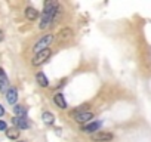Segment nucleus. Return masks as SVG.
I'll return each instance as SVG.
<instances>
[{
	"mask_svg": "<svg viewBox=\"0 0 151 142\" xmlns=\"http://www.w3.org/2000/svg\"><path fill=\"white\" fill-rule=\"evenodd\" d=\"M58 3L56 2H46L45 3V8H43V12H42V19H40V30H45L47 28V25H52V19H53V15L58 9Z\"/></svg>",
	"mask_w": 151,
	"mask_h": 142,
	"instance_id": "nucleus-1",
	"label": "nucleus"
},
{
	"mask_svg": "<svg viewBox=\"0 0 151 142\" xmlns=\"http://www.w3.org/2000/svg\"><path fill=\"white\" fill-rule=\"evenodd\" d=\"M53 39H55L53 34H43V36L36 42V44H34V47H33V52H34V53H39V52H42V50L49 49V46L52 44Z\"/></svg>",
	"mask_w": 151,
	"mask_h": 142,
	"instance_id": "nucleus-2",
	"label": "nucleus"
},
{
	"mask_svg": "<svg viewBox=\"0 0 151 142\" xmlns=\"http://www.w3.org/2000/svg\"><path fill=\"white\" fill-rule=\"evenodd\" d=\"M50 55H52V50H50V49L42 50V52H39V53L34 55V58L31 59V64H33L34 67H40V65H43V64L50 58Z\"/></svg>",
	"mask_w": 151,
	"mask_h": 142,
	"instance_id": "nucleus-3",
	"label": "nucleus"
},
{
	"mask_svg": "<svg viewBox=\"0 0 151 142\" xmlns=\"http://www.w3.org/2000/svg\"><path fill=\"white\" fill-rule=\"evenodd\" d=\"M95 115H93V113H91V111H86V113H80V114H76L74 115V120L77 121V123H80V124H88L92 118H93Z\"/></svg>",
	"mask_w": 151,
	"mask_h": 142,
	"instance_id": "nucleus-4",
	"label": "nucleus"
},
{
	"mask_svg": "<svg viewBox=\"0 0 151 142\" xmlns=\"http://www.w3.org/2000/svg\"><path fill=\"white\" fill-rule=\"evenodd\" d=\"M71 37H73V30L68 28V27H65V28H62V30L58 33L56 42H58V43H65V42H68Z\"/></svg>",
	"mask_w": 151,
	"mask_h": 142,
	"instance_id": "nucleus-5",
	"label": "nucleus"
},
{
	"mask_svg": "<svg viewBox=\"0 0 151 142\" xmlns=\"http://www.w3.org/2000/svg\"><path fill=\"white\" fill-rule=\"evenodd\" d=\"M113 138H114V135L110 132H95L92 135V139L96 142H107V141H111Z\"/></svg>",
	"mask_w": 151,
	"mask_h": 142,
	"instance_id": "nucleus-6",
	"label": "nucleus"
},
{
	"mask_svg": "<svg viewBox=\"0 0 151 142\" xmlns=\"http://www.w3.org/2000/svg\"><path fill=\"white\" fill-rule=\"evenodd\" d=\"M5 96H6V101H8L9 105H17V101H18V90H17L15 87H11V89L5 93Z\"/></svg>",
	"mask_w": 151,
	"mask_h": 142,
	"instance_id": "nucleus-7",
	"label": "nucleus"
},
{
	"mask_svg": "<svg viewBox=\"0 0 151 142\" xmlns=\"http://www.w3.org/2000/svg\"><path fill=\"white\" fill-rule=\"evenodd\" d=\"M99 127H101V121H91V123L82 126V132L83 133H95V130H98Z\"/></svg>",
	"mask_w": 151,
	"mask_h": 142,
	"instance_id": "nucleus-8",
	"label": "nucleus"
},
{
	"mask_svg": "<svg viewBox=\"0 0 151 142\" xmlns=\"http://www.w3.org/2000/svg\"><path fill=\"white\" fill-rule=\"evenodd\" d=\"M14 123H15V126H17V129L19 130H25V129H28L30 127V121L27 120V117H15L14 118Z\"/></svg>",
	"mask_w": 151,
	"mask_h": 142,
	"instance_id": "nucleus-9",
	"label": "nucleus"
},
{
	"mask_svg": "<svg viewBox=\"0 0 151 142\" xmlns=\"http://www.w3.org/2000/svg\"><path fill=\"white\" fill-rule=\"evenodd\" d=\"M53 102H55V105H56L58 108H61V110H65V108H67V101H65V98H64L62 93H55V95H53Z\"/></svg>",
	"mask_w": 151,
	"mask_h": 142,
	"instance_id": "nucleus-10",
	"label": "nucleus"
},
{
	"mask_svg": "<svg viewBox=\"0 0 151 142\" xmlns=\"http://www.w3.org/2000/svg\"><path fill=\"white\" fill-rule=\"evenodd\" d=\"M39 11L37 9H34V8H31V6H28L27 9H25V18L28 19V21H36L37 18H39Z\"/></svg>",
	"mask_w": 151,
	"mask_h": 142,
	"instance_id": "nucleus-11",
	"label": "nucleus"
},
{
	"mask_svg": "<svg viewBox=\"0 0 151 142\" xmlns=\"http://www.w3.org/2000/svg\"><path fill=\"white\" fill-rule=\"evenodd\" d=\"M36 80H37V83H39L40 87H47L49 86V80L45 76V73H42V71H39V73L36 74Z\"/></svg>",
	"mask_w": 151,
	"mask_h": 142,
	"instance_id": "nucleus-12",
	"label": "nucleus"
},
{
	"mask_svg": "<svg viewBox=\"0 0 151 142\" xmlns=\"http://www.w3.org/2000/svg\"><path fill=\"white\" fill-rule=\"evenodd\" d=\"M14 114H15V117H25V114H27V107L19 105V104L14 105Z\"/></svg>",
	"mask_w": 151,
	"mask_h": 142,
	"instance_id": "nucleus-13",
	"label": "nucleus"
},
{
	"mask_svg": "<svg viewBox=\"0 0 151 142\" xmlns=\"http://www.w3.org/2000/svg\"><path fill=\"white\" fill-rule=\"evenodd\" d=\"M9 89H11V85H9V79H8L6 76L0 77V92L6 93V92H8Z\"/></svg>",
	"mask_w": 151,
	"mask_h": 142,
	"instance_id": "nucleus-14",
	"label": "nucleus"
},
{
	"mask_svg": "<svg viewBox=\"0 0 151 142\" xmlns=\"http://www.w3.org/2000/svg\"><path fill=\"white\" fill-rule=\"evenodd\" d=\"M42 118H43V121L46 124H53V121H55V115L52 113H49V111H45L43 115H42Z\"/></svg>",
	"mask_w": 151,
	"mask_h": 142,
	"instance_id": "nucleus-15",
	"label": "nucleus"
},
{
	"mask_svg": "<svg viewBox=\"0 0 151 142\" xmlns=\"http://www.w3.org/2000/svg\"><path fill=\"white\" fill-rule=\"evenodd\" d=\"M6 136H8V139H18V138H19V130H18L17 127L8 129V130H6Z\"/></svg>",
	"mask_w": 151,
	"mask_h": 142,
	"instance_id": "nucleus-16",
	"label": "nucleus"
},
{
	"mask_svg": "<svg viewBox=\"0 0 151 142\" xmlns=\"http://www.w3.org/2000/svg\"><path fill=\"white\" fill-rule=\"evenodd\" d=\"M88 108H89V104H83V105H80L79 108L73 110V114L76 115V114H80V113H86V111H88Z\"/></svg>",
	"mask_w": 151,
	"mask_h": 142,
	"instance_id": "nucleus-17",
	"label": "nucleus"
},
{
	"mask_svg": "<svg viewBox=\"0 0 151 142\" xmlns=\"http://www.w3.org/2000/svg\"><path fill=\"white\" fill-rule=\"evenodd\" d=\"M0 130H5V132L8 130V124H6L3 120H0Z\"/></svg>",
	"mask_w": 151,
	"mask_h": 142,
	"instance_id": "nucleus-18",
	"label": "nucleus"
},
{
	"mask_svg": "<svg viewBox=\"0 0 151 142\" xmlns=\"http://www.w3.org/2000/svg\"><path fill=\"white\" fill-rule=\"evenodd\" d=\"M5 115V108H3V105L0 104V117H3Z\"/></svg>",
	"mask_w": 151,
	"mask_h": 142,
	"instance_id": "nucleus-19",
	"label": "nucleus"
},
{
	"mask_svg": "<svg viewBox=\"0 0 151 142\" xmlns=\"http://www.w3.org/2000/svg\"><path fill=\"white\" fill-rule=\"evenodd\" d=\"M3 39H5V34H3V31H2V30H0V42H2Z\"/></svg>",
	"mask_w": 151,
	"mask_h": 142,
	"instance_id": "nucleus-20",
	"label": "nucleus"
},
{
	"mask_svg": "<svg viewBox=\"0 0 151 142\" xmlns=\"http://www.w3.org/2000/svg\"><path fill=\"white\" fill-rule=\"evenodd\" d=\"M3 76H6V74H5V71H3V68H0V77H3Z\"/></svg>",
	"mask_w": 151,
	"mask_h": 142,
	"instance_id": "nucleus-21",
	"label": "nucleus"
},
{
	"mask_svg": "<svg viewBox=\"0 0 151 142\" xmlns=\"http://www.w3.org/2000/svg\"><path fill=\"white\" fill-rule=\"evenodd\" d=\"M19 142H24V141H19Z\"/></svg>",
	"mask_w": 151,
	"mask_h": 142,
	"instance_id": "nucleus-22",
	"label": "nucleus"
}]
</instances>
